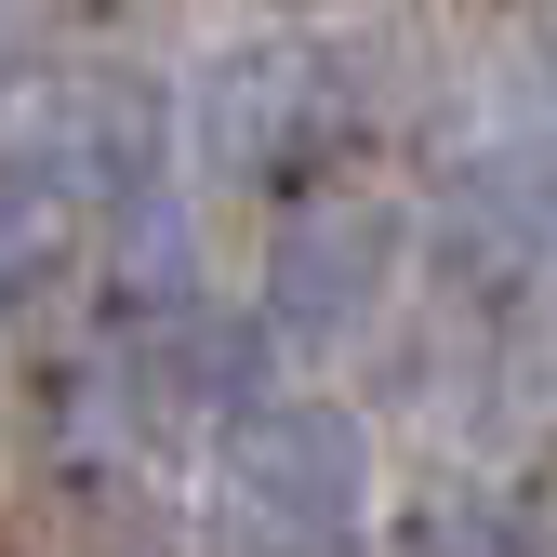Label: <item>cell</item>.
<instances>
[{"label": "cell", "instance_id": "1", "mask_svg": "<svg viewBox=\"0 0 557 557\" xmlns=\"http://www.w3.org/2000/svg\"><path fill=\"white\" fill-rule=\"evenodd\" d=\"M372 518V438L332 398H265L213 451V531L239 557H332Z\"/></svg>", "mask_w": 557, "mask_h": 557}, {"label": "cell", "instance_id": "2", "mask_svg": "<svg viewBox=\"0 0 557 557\" xmlns=\"http://www.w3.org/2000/svg\"><path fill=\"white\" fill-rule=\"evenodd\" d=\"M186 133H199V160H213L226 186H293L306 160L345 147V66L306 27H252V40H226L213 66H199Z\"/></svg>", "mask_w": 557, "mask_h": 557}, {"label": "cell", "instance_id": "3", "mask_svg": "<svg viewBox=\"0 0 557 557\" xmlns=\"http://www.w3.org/2000/svg\"><path fill=\"white\" fill-rule=\"evenodd\" d=\"M398 265H411V213L372 199V186H332V199H306V213L265 239L252 332H278V345H359L398 306Z\"/></svg>", "mask_w": 557, "mask_h": 557}, {"label": "cell", "instance_id": "4", "mask_svg": "<svg viewBox=\"0 0 557 557\" xmlns=\"http://www.w3.org/2000/svg\"><path fill=\"white\" fill-rule=\"evenodd\" d=\"M160 94L133 81V66H53L14 120V186L66 199V213H133V199L160 186Z\"/></svg>", "mask_w": 557, "mask_h": 557}, {"label": "cell", "instance_id": "5", "mask_svg": "<svg viewBox=\"0 0 557 557\" xmlns=\"http://www.w3.org/2000/svg\"><path fill=\"white\" fill-rule=\"evenodd\" d=\"M411 239H425L451 278H518L544 239H557V173L531 147H478L451 186H438V213H411Z\"/></svg>", "mask_w": 557, "mask_h": 557}, {"label": "cell", "instance_id": "6", "mask_svg": "<svg viewBox=\"0 0 557 557\" xmlns=\"http://www.w3.org/2000/svg\"><path fill=\"white\" fill-rule=\"evenodd\" d=\"M425 557H531V505H518V492H478V478H451V492L425 505Z\"/></svg>", "mask_w": 557, "mask_h": 557}, {"label": "cell", "instance_id": "7", "mask_svg": "<svg viewBox=\"0 0 557 557\" xmlns=\"http://www.w3.org/2000/svg\"><path fill=\"white\" fill-rule=\"evenodd\" d=\"M544 372H557V265H544Z\"/></svg>", "mask_w": 557, "mask_h": 557}]
</instances>
